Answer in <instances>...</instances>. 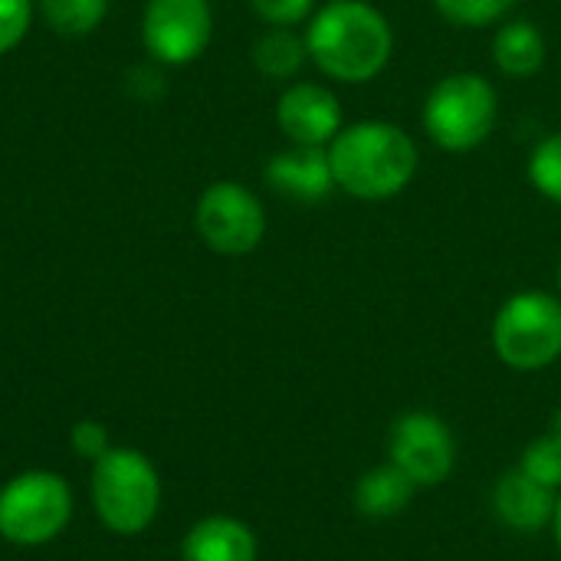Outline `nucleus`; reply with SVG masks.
<instances>
[{
  "instance_id": "obj_11",
  "label": "nucleus",
  "mask_w": 561,
  "mask_h": 561,
  "mask_svg": "<svg viewBox=\"0 0 561 561\" xmlns=\"http://www.w3.org/2000/svg\"><path fill=\"white\" fill-rule=\"evenodd\" d=\"M266 184L296 204H319L335 191L329 148H309V145H289L286 151H276L263 168Z\"/></svg>"
},
{
  "instance_id": "obj_19",
  "label": "nucleus",
  "mask_w": 561,
  "mask_h": 561,
  "mask_svg": "<svg viewBox=\"0 0 561 561\" xmlns=\"http://www.w3.org/2000/svg\"><path fill=\"white\" fill-rule=\"evenodd\" d=\"M529 184L552 204L561 207V131L546 135L533 151H529V164H526Z\"/></svg>"
},
{
  "instance_id": "obj_7",
  "label": "nucleus",
  "mask_w": 561,
  "mask_h": 561,
  "mask_svg": "<svg viewBox=\"0 0 561 561\" xmlns=\"http://www.w3.org/2000/svg\"><path fill=\"white\" fill-rule=\"evenodd\" d=\"M194 230L217 256H247L266 237V210L240 181H214L194 204Z\"/></svg>"
},
{
  "instance_id": "obj_6",
  "label": "nucleus",
  "mask_w": 561,
  "mask_h": 561,
  "mask_svg": "<svg viewBox=\"0 0 561 561\" xmlns=\"http://www.w3.org/2000/svg\"><path fill=\"white\" fill-rule=\"evenodd\" d=\"M72 519V490L53 470L16 473L0 490V539L36 549L53 542Z\"/></svg>"
},
{
  "instance_id": "obj_12",
  "label": "nucleus",
  "mask_w": 561,
  "mask_h": 561,
  "mask_svg": "<svg viewBox=\"0 0 561 561\" xmlns=\"http://www.w3.org/2000/svg\"><path fill=\"white\" fill-rule=\"evenodd\" d=\"M556 503H559L556 490L536 483L523 470L506 473L496 483V493H493V510H496L500 523L516 529V533L546 529L556 519Z\"/></svg>"
},
{
  "instance_id": "obj_15",
  "label": "nucleus",
  "mask_w": 561,
  "mask_h": 561,
  "mask_svg": "<svg viewBox=\"0 0 561 561\" xmlns=\"http://www.w3.org/2000/svg\"><path fill=\"white\" fill-rule=\"evenodd\" d=\"M417 483L394 463L368 470L355 486V506L368 519H391L414 500Z\"/></svg>"
},
{
  "instance_id": "obj_10",
  "label": "nucleus",
  "mask_w": 561,
  "mask_h": 561,
  "mask_svg": "<svg viewBox=\"0 0 561 561\" xmlns=\"http://www.w3.org/2000/svg\"><path fill=\"white\" fill-rule=\"evenodd\" d=\"M276 125L289 145L329 148L332 138L345 128L339 95L312 79H296L283 89L276 102Z\"/></svg>"
},
{
  "instance_id": "obj_13",
  "label": "nucleus",
  "mask_w": 561,
  "mask_h": 561,
  "mask_svg": "<svg viewBox=\"0 0 561 561\" xmlns=\"http://www.w3.org/2000/svg\"><path fill=\"white\" fill-rule=\"evenodd\" d=\"M181 561H256V536L233 516H207L187 529Z\"/></svg>"
},
{
  "instance_id": "obj_23",
  "label": "nucleus",
  "mask_w": 561,
  "mask_h": 561,
  "mask_svg": "<svg viewBox=\"0 0 561 561\" xmlns=\"http://www.w3.org/2000/svg\"><path fill=\"white\" fill-rule=\"evenodd\" d=\"M69 447L82 457V460H99L105 450H108V431L105 424L99 421H79L72 431H69Z\"/></svg>"
},
{
  "instance_id": "obj_21",
  "label": "nucleus",
  "mask_w": 561,
  "mask_h": 561,
  "mask_svg": "<svg viewBox=\"0 0 561 561\" xmlns=\"http://www.w3.org/2000/svg\"><path fill=\"white\" fill-rule=\"evenodd\" d=\"M36 16V0H0V56L13 53Z\"/></svg>"
},
{
  "instance_id": "obj_24",
  "label": "nucleus",
  "mask_w": 561,
  "mask_h": 561,
  "mask_svg": "<svg viewBox=\"0 0 561 561\" xmlns=\"http://www.w3.org/2000/svg\"><path fill=\"white\" fill-rule=\"evenodd\" d=\"M125 89L141 99V102H151V99H161L168 82H164V72L158 69V62H145V66H135L128 76H125Z\"/></svg>"
},
{
  "instance_id": "obj_8",
  "label": "nucleus",
  "mask_w": 561,
  "mask_h": 561,
  "mask_svg": "<svg viewBox=\"0 0 561 561\" xmlns=\"http://www.w3.org/2000/svg\"><path fill=\"white\" fill-rule=\"evenodd\" d=\"M214 39L210 0H145L141 46L158 66H187Z\"/></svg>"
},
{
  "instance_id": "obj_9",
  "label": "nucleus",
  "mask_w": 561,
  "mask_h": 561,
  "mask_svg": "<svg viewBox=\"0 0 561 561\" xmlns=\"http://www.w3.org/2000/svg\"><path fill=\"white\" fill-rule=\"evenodd\" d=\"M457 447L450 427L427 414L411 411L391 427V463L401 467L417 486H440L454 473Z\"/></svg>"
},
{
  "instance_id": "obj_1",
  "label": "nucleus",
  "mask_w": 561,
  "mask_h": 561,
  "mask_svg": "<svg viewBox=\"0 0 561 561\" xmlns=\"http://www.w3.org/2000/svg\"><path fill=\"white\" fill-rule=\"evenodd\" d=\"M309 62L325 79L365 85L385 72L394 53L388 16L365 0H325L306 26Z\"/></svg>"
},
{
  "instance_id": "obj_3",
  "label": "nucleus",
  "mask_w": 561,
  "mask_h": 561,
  "mask_svg": "<svg viewBox=\"0 0 561 561\" xmlns=\"http://www.w3.org/2000/svg\"><path fill=\"white\" fill-rule=\"evenodd\" d=\"M92 510L115 536L145 533L161 506V477L154 463L135 447H108L89 477Z\"/></svg>"
},
{
  "instance_id": "obj_5",
  "label": "nucleus",
  "mask_w": 561,
  "mask_h": 561,
  "mask_svg": "<svg viewBox=\"0 0 561 561\" xmlns=\"http://www.w3.org/2000/svg\"><path fill=\"white\" fill-rule=\"evenodd\" d=\"M493 348L516 371H542L561 355V299L542 289L510 296L493 319Z\"/></svg>"
},
{
  "instance_id": "obj_14",
  "label": "nucleus",
  "mask_w": 561,
  "mask_h": 561,
  "mask_svg": "<svg viewBox=\"0 0 561 561\" xmlns=\"http://www.w3.org/2000/svg\"><path fill=\"white\" fill-rule=\"evenodd\" d=\"M493 62L510 79H533L546 66V36L529 20H503L493 36Z\"/></svg>"
},
{
  "instance_id": "obj_2",
  "label": "nucleus",
  "mask_w": 561,
  "mask_h": 561,
  "mask_svg": "<svg viewBox=\"0 0 561 561\" xmlns=\"http://www.w3.org/2000/svg\"><path fill=\"white\" fill-rule=\"evenodd\" d=\"M329 164L335 191L358 201H391L414 181L421 151L401 125L368 118L332 138Z\"/></svg>"
},
{
  "instance_id": "obj_26",
  "label": "nucleus",
  "mask_w": 561,
  "mask_h": 561,
  "mask_svg": "<svg viewBox=\"0 0 561 561\" xmlns=\"http://www.w3.org/2000/svg\"><path fill=\"white\" fill-rule=\"evenodd\" d=\"M552 434H556V437H559V440H561V411H559V414H556V421H552Z\"/></svg>"
},
{
  "instance_id": "obj_16",
  "label": "nucleus",
  "mask_w": 561,
  "mask_h": 561,
  "mask_svg": "<svg viewBox=\"0 0 561 561\" xmlns=\"http://www.w3.org/2000/svg\"><path fill=\"white\" fill-rule=\"evenodd\" d=\"M309 62L306 36L296 33L293 26H270L256 43H253V66L276 82H289L302 72Z\"/></svg>"
},
{
  "instance_id": "obj_25",
  "label": "nucleus",
  "mask_w": 561,
  "mask_h": 561,
  "mask_svg": "<svg viewBox=\"0 0 561 561\" xmlns=\"http://www.w3.org/2000/svg\"><path fill=\"white\" fill-rule=\"evenodd\" d=\"M552 523H556V542H559V552H561V500L556 503V519H552Z\"/></svg>"
},
{
  "instance_id": "obj_17",
  "label": "nucleus",
  "mask_w": 561,
  "mask_h": 561,
  "mask_svg": "<svg viewBox=\"0 0 561 561\" xmlns=\"http://www.w3.org/2000/svg\"><path fill=\"white\" fill-rule=\"evenodd\" d=\"M36 13L59 36H89L108 16V0H36Z\"/></svg>"
},
{
  "instance_id": "obj_4",
  "label": "nucleus",
  "mask_w": 561,
  "mask_h": 561,
  "mask_svg": "<svg viewBox=\"0 0 561 561\" xmlns=\"http://www.w3.org/2000/svg\"><path fill=\"white\" fill-rule=\"evenodd\" d=\"M500 118V95L480 72H450L424 99V131L444 151L463 154L480 148Z\"/></svg>"
},
{
  "instance_id": "obj_20",
  "label": "nucleus",
  "mask_w": 561,
  "mask_h": 561,
  "mask_svg": "<svg viewBox=\"0 0 561 561\" xmlns=\"http://www.w3.org/2000/svg\"><path fill=\"white\" fill-rule=\"evenodd\" d=\"M519 470H523L526 477H533L536 483L549 486V490L561 486V440L559 437H556V434H546V437L533 440V444L526 447V454H523V463H519Z\"/></svg>"
},
{
  "instance_id": "obj_22",
  "label": "nucleus",
  "mask_w": 561,
  "mask_h": 561,
  "mask_svg": "<svg viewBox=\"0 0 561 561\" xmlns=\"http://www.w3.org/2000/svg\"><path fill=\"white\" fill-rule=\"evenodd\" d=\"M266 26H296L316 13V0H247Z\"/></svg>"
},
{
  "instance_id": "obj_27",
  "label": "nucleus",
  "mask_w": 561,
  "mask_h": 561,
  "mask_svg": "<svg viewBox=\"0 0 561 561\" xmlns=\"http://www.w3.org/2000/svg\"><path fill=\"white\" fill-rule=\"evenodd\" d=\"M559 286H561V260H559Z\"/></svg>"
},
{
  "instance_id": "obj_18",
  "label": "nucleus",
  "mask_w": 561,
  "mask_h": 561,
  "mask_svg": "<svg viewBox=\"0 0 561 561\" xmlns=\"http://www.w3.org/2000/svg\"><path fill=\"white\" fill-rule=\"evenodd\" d=\"M434 7L454 26L483 30V26H500L513 13L516 0H434Z\"/></svg>"
}]
</instances>
